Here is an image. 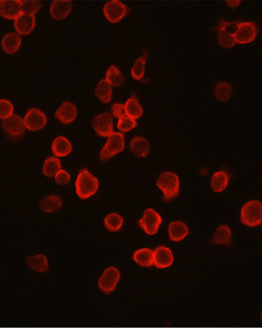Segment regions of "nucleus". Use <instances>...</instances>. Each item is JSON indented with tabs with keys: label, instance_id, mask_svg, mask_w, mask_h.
I'll list each match as a JSON object with an SVG mask.
<instances>
[{
	"label": "nucleus",
	"instance_id": "35",
	"mask_svg": "<svg viewBox=\"0 0 262 328\" xmlns=\"http://www.w3.org/2000/svg\"><path fill=\"white\" fill-rule=\"evenodd\" d=\"M136 126H137L136 120L134 118H130L129 116H125L118 120V130L122 133L131 131Z\"/></svg>",
	"mask_w": 262,
	"mask_h": 328
},
{
	"label": "nucleus",
	"instance_id": "33",
	"mask_svg": "<svg viewBox=\"0 0 262 328\" xmlns=\"http://www.w3.org/2000/svg\"><path fill=\"white\" fill-rule=\"evenodd\" d=\"M41 9V3L39 1H21V11L27 15H33Z\"/></svg>",
	"mask_w": 262,
	"mask_h": 328
},
{
	"label": "nucleus",
	"instance_id": "27",
	"mask_svg": "<svg viewBox=\"0 0 262 328\" xmlns=\"http://www.w3.org/2000/svg\"><path fill=\"white\" fill-rule=\"evenodd\" d=\"M105 80L110 85L115 86V87H120L124 83V78L117 66H111L108 69Z\"/></svg>",
	"mask_w": 262,
	"mask_h": 328
},
{
	"label": "nucleus",
	"instance_id": "19",
	"mask_svg": "<svg viewBox=\"0 0 262 328\" xmlns=\"http://www.w3.org/2000/svg\"><path fill=\"white\" fill-rule=\"evenodd\" d=\"M168 234L171 241L181 242L189 234L188 226L182 222H173L169 225Z\"/></svg>",
	"mask_w": 262,
	"mask_h": 328
},
{
	"label": "nucleus",
	"instance_id": "4",
	"mask_svg": "<svg viewBox=\"0 0 262 328\" xmlns=\"http://www.w3.org/2000/svg\"><path fill=\"white\" fill-rule=\"evenodd\" d=\"M124 136L122 133H113L107 139V142L100 151L99 158L101 160H108L118 153L124 150Z\"/></svg>",
	"mask_w": 262,
	"mask_h": 328
},
{
	"label": "nucleus",
	"instance_id": "32",
	"mask_svg": "<svg viewBox=\"0 0 262 328\" xmlns=\"http://www.w3.org/2000/svg\"><path fill=\"white\" fill-rule=\"evenodd\" d=\"M232 88L226 82L218 83L215 88V95L219 101H227L231 98Z\"/></svg>",
	"mask_w": 262,
	"mask_h": 328
},
{
	"label": "nucleus",
	"instance_id": "39",
	"mask_svg": "<svg viewBox=\"0 0 262 328\" xmlns=\"http://www.w3.org/2000/svg\"><path fill=\"white\" fill-rule=\"evenodd\" d=\"M229 6H237L239 4V2H228L227 3Z\"/></svg>",
	"mask_w": 262,
	"mask_h": 328
},
{
	"label": "nucleus",
	"instance_id": "29",
	"mask_svg": "<svg viewBox=\"0 0 262 328\" xmlns=\"http://www.w3.org/2000/svg\"><path fill=\"white\" fill-rule=\"evenodd\" d=\"M232 232L228 226L220 225L217 227L215 233V236L213 239V243L216 244H226L228 245L231 243Z\"/></svg>",
	"mask_w": 262,
	"mask_h": 328
},
{
	"label": "nucleus",
	"instance_id": "30",
	"mask_svg": "<svg viewBox=\"0 0 262 328\" xmlns=\"http://www.w3.org/2000/svg\"><path fill=\"white\" fill-rule=\"evenodd\" d=\"M124 106L126 115H128L130 118L134 119L140 118L143 114L142 107L135 98H130L128 99Z\"/></svg>",
	"mask_w": 262,
	"mask_h": 328
},
{
	"label": "nucleus",
	"instance_id": "34",
	"mask_svg": "<svg viewBox=\"0 0 262 328\" xmlns=\"http://www.w3.org/2000/svg\"><path fill=\"white\" fill-rule=\"evenodd\" d=\"M132 77L136 80H140L144 77L145 74V59H138L132 68Z\"/></svg>",
	"mask_w": 262,
	"mask_h": 328
},
{
	"label": "nucleus",
	"instance_id": "23",
	"mask_svg": "<svg viewBox=\"0 0 262 328\" xmlns=\"http://www.w3.org/2000/svg\"><path fill=\"white\" fill-rule=\"evenodd\" d=\"M134 261L140 266L150 267L154 264V252L149 248L138 249L134 254Z\"/></svg>",
	"mask_w": 262,
	"mask_h": 328
},
{
	"label": "nucleus",
	"instance_id": "21",
	"mask_svg": "<svg viewBox=\"0 0 262 328\" xmlns=\"http://www.w3.org/2000/svg\"><path fill=\"white\" fill-rule=\"evenodd\" d=\"M52 152L57 157H66L72 152V144L64 137H59L52 142Z\"/></svg>",
	"mask_w": 262,
	"mask_h": 328
},
{
	"label": "nucleus",
	"instance_id": "12",
	"mask_svg": "<svg viewBox=\"0 0 262 328\" xmlns=\"http://www.w3.org/2000/svg\"><path fill=\"white\" fill-rule=\"evenodd\" d=\"M47 123L46 115L39 109L32 108L27 112L24 118V124L31 131L41 130Z\"/></svg>",
	"mask_w": 262,
	"mask_h": 328
},
{
	"label": "nucleus",
	"instance_id": "17",
	"mask_svg": "<svg viewBox=\"0 0 262 328\" xmlns=\"http://www.w3.org/2000/svg\"><path fill=\"white\" fill-rule=\"evenodd\" d=\"M1 46L3 51L9 54H13L17 52L21 46L20 34L16 33H7L2 39Z\"/></svg>",
	"mask_w": 262,
	"mask_h": 328
},
{
	"label": "nucleus",
	"instance_id": "24",
	"mask_svg": "<svg viewBox=\"0 0 262 328\" xmlns=\"http://www.w3.org/2000/svg\"><path fill=\"white\" fill-rule=\"evenodd\" d=\"M229 183V177L224 171H218L215 173L211 178V187L213 191L220 193L226 189Z\"/></svg>",
	"mask_w": 262,
	"mask_h": 328
},
{
	"label": "nucleus",
	"instance_id": "31",
	"mask_svg": "<svg viewBox=\"0 0 262 328\" xmlns=\"http://www.w3.org/2000/svg\"><path fill=\"white\" fill-rule=\"evenodd\" d=\"M104 224L110 232H117L123 225V218L117 213H111L105 217Z\"/></svg>",
	"mask_w": 262,
	"mask_h": 328
},
{
	"label": "nucleus",
	"instance_id": "13",
	"mask_svg": "<svg viewBox=\"0 0 262 328\" xmlns=\"http://www.w3.org/2000/svg\"><path fill=\"white\" fill-rule=\"evenodd\" d=\"M13 27L16 33L26 35L33 32L35 27V19L33 15H27L25 13H21L14 20Z\"/></svg>",
	"mask_w": 262,
	"mask_h": 328
},
{
	"label": "nucleus",
	"instance_id": "16",
	"mask_svg": "<svg viewBox=\"0 0 262 328\" xmlns=\"http://www.w3.org/2000/svg\"><path fill=\"white\" fill-rule=\"evenodd\" d=\"M21 13V1H0V16L13 20Z\"/></svg>",
	"mask_w": 262,
	"mask_h": 328
},
{
	"label": "nucleus",
	"instance_id": "14",
	"mask_svg": "<svg viewBox=\"0 0 262 328\" xmlns=\"http://www.w3.org/2000/svg\"><path fill=\"white\" fill-rule=\"evenodd\" d=\"M174 263L173 253L166 246H159L154 251V264L159 269L170 267Z\"/></svg>",
	"mask_w": 262,
	"mask_h": 328
},
{
	"label": "nucleus",
	"instance_id": "36",
	"mask_svg": "<svg viewBox=\"0 0 262 328\" xmlns=\"http://www.w3.org/2000/svg\"><path fill=\"white\" fill-rule=\"evenodd\" d=\"M13 115V106L7 99H0V118L7 119Z\"/></svg>",
	"mask_w": 262,
	"mask_h": 328
},
{
	"label": "nucleus",
	"instance_id": "1",
	"mask_svg": "<svg viewBox=\"0 0 262 328\" xmlns=\"http://www.w3.org/2000/svg\"><path fill=\"white\" fill-rule=\"evenodd\" d=\"M99 179L87 170L82 169L79 172L76 180L77 194L81 199H87L95 195L99 190Z\"/></svg>",
	"mask_w": 262,
	"mask_h": 328
},
{
	"label": "nucleus",
	"instance_id": "22",
	"mask_svg": "<svg viewBox=\"0 0 262 328\" xmlns=\"http://www.w3.org/2000/svg\"><path fill=\"white\" fill-rule=\"evenodd\" d=\"M62 206V199L57 195H50L44 197L40 203L41 210L46 213H54L59 211Z\"/></svg>",
	"mask_w": 262,
	"mask_h": 328
},
{
	"label": "nucleus",
	"instance_id": "26",
	"mask_svg": "<svg viewBox=\"0 0 262 328\" xmlns=\"http://www.w3.org/2000/svg\"><path fill=\"white\" fill-rule=\"evenodd\" d=\"M29 266L34 270L35 272L43 273L49 269V263L46 257L44 255H35V256L29 257L28 260Z\"/></svg>",
	"mask_w": 262,
	"mask_h": 328
},
{
	"label": "nucleus",
	"instance_id": "25",
	"mask_svg": "<svg viewBox=\"0 0 262 328\" xmlns=\"http://www.w3.org/2000/svg\"><path fill=\"white\" fill-rule=\"evenodd\" d=\"M111 86L105 80H100L96 87V96L102 103H109L111 100Z\"/></svg>",
	"mask_w": 262,
	"mask_h": 328
},
{
	"label": "nucleus",
	"instance_id": "20",
	"mask_svg": "<svg viewBox=\"0 0 262 328\" xmlns=\"http://www.w3.org/2000/svg\"><path fill=\"white\" fill-rule=\"evenodd\" d=\"M130 150L138 158H145L150 152V143L142 137H136L130 141Z\"/></svg>",
	"mask_w": 262,
	"mask_h": 328
},
{
	"label": "nucleus",
	"instance_id": "2",
	"mask_svg": "<svg viewBox=\"0 0 262 328\" xmlns=\"http://www.w3.org/2000/svg\"><path fill=\"white\" fill-rule=\"evenodd\" d=\"M157 187L163 192L164 201H171L179 192V178L173 172H164L157 180Z\"/></svg>",
	"mask_w": 262,
	"mask_h": 328
},
{
	"label": "nucleus",
	"instance_id": "9",
	"mask_svg": "<svg viewBox=\"0 0 262 328\" xmlns=\"http://www.w3.org/2000/svg\"><path fill=\"white\" fill-rule=\"evenodd\" d=\"M103 12L105 17L111 23H118L128 13L129 10L123 3L114 0L105 4Z\"/></svg>",
	"mask_w": 262,
	"mask_h": 328
},
{
	"label": "nucleus",
	"instance_id": "6",
	"mask_svg": "<svg viewBox=\"0 0 262 328\" xmlns=\"http://www.w3.org/2000/svg\"><path fill=\"white\" fill-rule=\"evenodd\" d=\"M237 24L236 22H225L220 21L219 25L216 28V31L218 33V42L220 46L224 48H232L236 45V40L234 38V34L236 33Z\"/></svg>",
	"mask_w": 262,
	"mask_h": 328
},
{
	"label": "nucleus",
	"instance_id": "10",
	"mask_svg": "<svg viewBox=\"0 0 262 328\" xmlns=\"http://www.w3.org/2000/svg\"><path fill=\"white\" fill-rule=\"evenodd\" d=\"M92 126L97 134L102 138H109L113 132V118L108 113H103L92 118Z\"/></svg>",
	"mask_w": 262,
	"mask_h": 328
},
{
	"label": "nucleus",
	"instance_id": "11",
	"mask_svg": "<svg viewBox=\"0 0 262 328\" xmlns=\"http://www.w3.org/2000/svg\"><path fill=\"white\" fill-rule=\"evenodd\" d=\"M256 26L254 22L238 23L234 38L236 43L247 44L256 39Z\"/></svg>",
	"mask_w": 262,
	"mask_h": 328
},
{
	"label": "nucleus",
	"instance_id": "7",
	"mask_svg": "<svg viewBox=\"0 0 262 328\" xmlns=\"http://www.w3.org/2000/svg\"><path fill=\"white\" fill-rule=\"evenodd\" d=\"M162 223V218L157 211L148 208L144 211L143 217L138 221L139 226L144 230L145 233L148 235L157 234L159 226Z\"/></svg>",
	"mask_w": 262,
	"mask_h": 328
},
{
	"label": "nucleus",
	"instance_id": "5",
	"mask_svg": "<svg viewBox=\"0 0 262 328\" xmlns=\"http://www.w3.org/2000/svg\"><path fill=\"white\" fill-rule=\"evenodd\" d=\"M1 128L7 137L12 139H20L25 133L24 120L17 115H13L1 122Z\"/></svg>",
	"mask_w": 262,
	"mask_h": 328
},
{
	"label": "nucleus",
	"instance_id": "18",
	"mask_svg": "<svg viewBox=\"0 0 262 328\" xmlns=\"http://www.w3.org/2000/svg\"><path fill=\"white\" fill-rule=\"evenodd\" d=\"M71 1H53L51 5V15L54 20H64L72 10Z\"/></svg>",
	"mask_w": 262,
	"mask_h": 328
},
{
	"label": "nucleus",
	"instance_id": "3",
	"mask_svg": "<svg viewBox=\"0 0 262 328\" xmlns=\"http://www.w3.org/2000/svg\"><path fill=\"white\" fill-rule=\"evenodd\" d=\"M241 223L250 227H256L262 223V204L259 201H250L244 204L240 215Z\"/></svg>",
	"mask_w": 262,
	"mask_h": 328
},
{
	"label": "nucleus",
	"instance_id": "28",
	"mask_svg": "<svg viewBox=\"0 0 262 328\" xmlns=\"http://www.w3.org/2000/svg\"><path fill=\"white\" fill-rule=\"evenodd\" d=\"M61 170V161L59 158H47L43 164V174L48 177H54L59 171Z\"/></svg>",
	"mask_w": 262,
	"mask_h": 328
},
{
	"label": "nucleus",
	"instance_id": "38",
	"mask_svg": "<svg viewBox=\"0 0 262 328\" xmlns=\"http://www.w3.org/2000/svg\"><path fill=\"white\" fill-rule=\"evenodd\" d=\"M111 115L115 118H118V119L123 118L126 116V111H125V106L120 103H115L111 107Z\"/></svg>",
	"mask_w": 262,
	"mask_h": 328
},
{
	"label": "nucleus",
	"instance_id": "37",
	"mask_svg": "<svg viewBox=\"0 0 262 328\" xmlns=\"http://www.w3.org/2000/svg\"><path fill=\"white\" fill-rule=\"evenodd\" d=\"M54 180L57 184L59 185H66V184H69L70 180H71V176L68 172L66 171L61 170L59 171V173L54 176Z\"/></svg>",
	"mask_w": 262,
	"mask_h": 328
},
{
	"label": "nucleus",
	"instance_id": "15",
	"mask_svg": "<svg viewBox=\"0 0 262 328\" xmlns=\"http://www.w3.org/2000/svg\"><path fill=\"white\" fill-rule=\"evenodd\" d=\"M78 117V110L71 102H63L55 112V118L63 124H70Z\"/></svg>",
	"mask_w": 262,
	"mask_h": 328
},
{
	"label": "nucleus",
	"instance_id": "8",
	"mask_svg": "<svg viewBox=\"0 0 262 328\" xmlns=\"http://www.w3.org/2000/svg\"><path fill=\"white\" fill-rule=\"evenodd\" d=\"M120 279V272L116 267H108L99 278V287L105 294H110L117 287Z\"/></svg>",
	"mask_w": 262,
	"mask_h": 328
}]
</instances>
